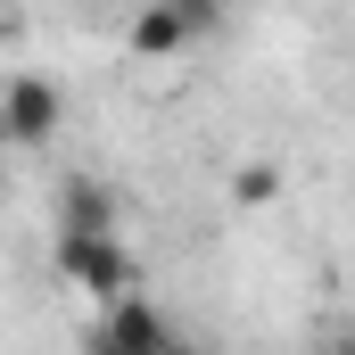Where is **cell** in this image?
Segmentation results:
<instances>
[{"instance_id": "cell-1", "label": "cell", "mask_w": 355, "mask_h": 355, "mask_svg": "<svg viewBox=\"0 0 355 355\" xmlns=\"http://www.w3.org/2000/svg\"><path fill=\"white\" fill-rule=\"evenodd\" d=\"M50 265L67 289H83L91 306H116L141 289V257L124 248V232H58L50 240Z\"/></svg>"}, {"instance_id": "cell-2", "label": "cell", "mask_w": 355, "mask_h": 355, "mask_svg": "<svg viewBox=\"0 0 355 355\" xmlns=\"http://www.w3.org/2000/svg\"><path fill=\"white\" fill-rule=\"evenodd\" d=\"M182 331L166 322V306L157 297H116V306H91V322H83V355H166Z\"/></svg>"}, {"instance_id": "cell-3", "label": "cell", "mask_w": 355, "mask_h": 355, "mask_svg": "<svg viewBox=\"0 0 355 355\" xmlns=\"http://www.w3.org/2000/svg\"><path fill=\"white\" fill-rule=\"evenodd\" d=\"M67 124V91L50 75H8L0 83V141L8 149H50Z\"/></svg>"}, {"instance_id": "cell-4", "label": "cell", "mask_w": 355, "mask_h": 355, "mask_svg": "<svg viewBox=\"0 0 355 355\" xmlns=\"http://www.w3.org/2000/svg\"><path fill=\"white\" fill-rule=\"evenodd\" d=\"M198 33H190V17H174L166 0H132V17H124V50L132 58H182Z\"/></svg>"}, {"instance_id": "cell-5", "label": "cell", "mask_w": 355, "mask_h": 355, "mask_svg": "<svg viewBox=\"0 0 355 355\" xmlns=\"http://www.w3.org/2000/svg\"><path fill=\"white\" fill-rule=\"evenodd\" d=\"M50 215H58V232H116V190L91 182V174H67Z\"/></svg>"}, {"instance_id": "cell-6", "label": "cell", "mask_w": 355, "mask_h": 355, "mask_svg": "<svg viewBox=\"0 0 355 355\" xmlns=\"http://www.w3.org/2000/svg\"><path fill=\"white\" fill-rule=\"evenodd\" d=\"M281 190H289V182H281V166H272V157H240V166H232V182H223V198H232L240 215H265Z\"/></svg>"}, {"instance_id": "cell-7", "label": "cell", "mask_w": 355, "mask_h": 355, "mask_svg": "<svg viewBox=\"0 0 355 355\" xmlns=\"http://www.w3.org/2000/svg\"><path fill=\"white\" fill-rule=\"evenodd\" d=\"M174 17H190V33H215L223 25V0H166Z\"/></svg>"}, {"instance_id": "cell-8", "label": "cell", "mask_w": 355, "mask_h": 355, "mask_svg": "<svg viewBox=\"0 0 355 355\" xmlns=\"http://www.w3.org/2000/svg\"><path fill=\"white\" fill-rule=\"evenodd\" d=\"M314 355H355V331H331V339H322Z\"/></svg>"}, {"instance_id": "cell-9", "label": "cell", "mask_w": 355, "mask_h": 355, "mask_svg": "<svg viewBox=\"0 0 355 355\" xmlns=\"http://www.w3.org/2000/svg\"><path fill=\"white\" fill-rule=\"evenodd\" d=\"M0 83H8V75H0Z\"/></svg>"}]
</instances>
